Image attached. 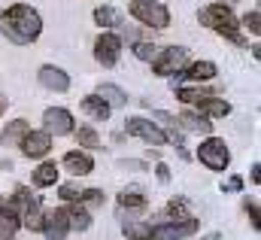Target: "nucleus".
<instances>
[{
    "mask_svg": "<svg viewBox=\"0 0 261 240\" xmlns=\"http://www.w3.org/2000/svg\"><path fill=\"white\" fill-rule=\"evenodd\" d=\"M119 204H122V207H130V210H143V207H146V198L137 195V191H125V195L119 198Z\"/></svg>",
    "mask_w": 261,
    "mask_h": 240,
    "instance_id": "nucleus-29",
    "label": "nucleus"
},
{
    "mask_svg": "<svg viewBox=\"0 0 261 240\" xmlns=\"http://www.w3.org/2000/svg\"><path fill=\"white\" fill-rule=\"evenodd\" d=\"M197 158H200V164L210 167V171H225L228 161H231V152H228L225 140L210 137V140H203V143L197 146Z\"/></svg>",
    "mask_w": 261,
    "mask_h": 240,
    "instance_id": "nucleus-4",
    "label": "nucleus"
},
{
    "mask_svg": "<svg viewBox=\"0 0 261 240\" xmlns=\"http://www.w3.org/2000/svg\"><path fill=\"white\" fill-rule=\"evenodd\" d=\"M15 201L21 204L18 222H21L28 231H40V228H43V210H40V198H37V195H31L28 188H18V191H15Z\"/></svg>",
    "mask_w": 261,
    "mask_h": 240,
    "instance_id": "nucleus-5",
    "label": "nucleus"
},
{
    "mask_svg": "<svg viewBox=\"0 0 261 240\" xmlns=\"http://www.w3.org/2000/svg\"><path fill=\"white\" fill-rule=\"evenodd\" d=\"M197 231V219L192 216H182L179 222H164V225H155L152 228V240H182L189 234Z\"/></svg>",
    "mask_w": 261,
    "mask_h": 240,
    "instance_id": "nucleus-8",
    "label": "nucleus"
},
{
    "mask_svg": "<svg viewBox=\"0 0 261 240\" xmlns=\"http://www.w3.org/2000/svg\"><path fill=\"white\" fill-rule=\"evenodd\" d=\"M0 31L6 34V40H12L15 46H28L40 37L43 31V18L37 9H31L28 3H15L0 15Z\"/></svg>",
    "mask_w": 261,
    "mask_h": 240,
    "instance_id": "nucleus-1",
    "label": "nucleus"
},
{
    "mask_svg": "<svg viewBox=\"0 0 261 240\" xmlns=\"http://www.w3.org/2000/svg\"><path fill=\"white\" fill-rule=\"evenodd\" d=\"M40 82L46 88H52V91H67L70 88V76H67L61 67H52V64L40 67Z\"/></svg>",
    "mask_w": 261,
    "mask_h": 240,
    "instance_id": "nucleus-15",
    "label": "nucleus"
},
{
    "mask_svg": "<svg viewBox=\"0 0 261 240\" xmlns=\"http://www.w3.org/2000/svg\"><path fill=\"white\" fill-rule=\"evenodd\" d=\"M31 131V125L24 119H15V122H9L6 128H3V134H0V140H3V146H18L21 140H24V134Z\"/></svg>",
    "mask_w": 261,
    "mask_h": 240,
    "instance_id": "nucleus-20",
    "label": "nucleus"
},
{
    "mask_svg": "<svg viewBox=\"0 0 261 240\" xmlns=\"http://www.w3.org/2000/svg\"><path fill=\"white\" fill-rule=\"evenodd\" d=\"M149 240H152V237H149Z\"/></svg>",
    "mask_w": 261,
    "mask_h": 240,
    "instance_id": "nucleus-39",
    "label": "nucleus"
},
{
    "mask_svg": "<svg viewBox=\"0 0 261 240\" xmlns=\"http://www.w3.org/2000/svg\"><path fill=\"white\" fill-rule=\"evenodd\" d=\"M186 61H189V49H182V46H170V49H164L161 55L152 58V70H155L158 76H170V73H176Z\"/></svg>",
    "mask_w": 261,
    "mask_h": 240,
    "instance_id": "nucleus-7",
    "label": "nucleus"
},
{
    "mask_svg": "<svg viewBox=\"0 0 261 240\" xmlns=\"http://www.w3.org/2000/svg\"><path fill=\"white\" fill-rule=\"evenodd\" d=\"M79 204L82 207H103V191L100 188H85L79 195Z\"/></svg>",
    "mask_w": 261,
    "mask_h": 240,
    "instance_id": "nucleus-28",
    "label": "nucleus"
},
{
    "mask_svg": "<svg viewBox=\"0 0 261 240\" xmlns=\"http://www.w3.org/2000/svg\"><path fill=\"white\" fill-rule=\"evenodd\" d=\"M243 188V180L240 177H231V180L225 182V191H240Z\"/></svg>",
    "mask_w": 261,
    "mask_h": 240,
    "instance_id": "nucleus-33",
    "label": "nucleus"
},
{
    "mask_svg": "<svg viewBox=\"0 0 261 240\" xmlns=\"http://www.w3.org/2000/svg\"><path fill=\"white\" fill-rule=\"evenodd\" d=\"M125 131H128L130 137H140V140H146L149 146H164V143H167L164 131H161V128H158L155 122L140 119V116H134V119L125 122Z\"/></svg>",
    "mask_w": 261,
    "mask_h": 240,
    "instance_id": "nucleus-6",
    "label": "nucleus"
},
{
    "mask_svg": "<svg viewBox=\"0 0 261 240\" xmlns=\"http://www.w3.org/2000/svg\"><path fill=\"white\" fill-rule=\"evenodd\" d=\"M182 210H186L182 201H170V213H182Z\"/></svg>",
    "mask_w": 261,
    "mask_h": 240,
    "instance_id": "nucleus-36",
    "label": "nucleus"
},
{
    "mask_svg": "<svg viewBox=\"0 0 261 240\" xmlns=\"http://www.w3.org/2000/svg\"><path fill=\"white\" fill-rule=\"evenodd\" d=\"M152 119H155V125L164 131V137H167L170 143L182 146V137H179V122L173 119L170 113H164V110H155V113H152Z\"/></svg>",
    "mask_w": 261,
    "mask_h": 240,
    "instance_id": "nucleus-17",
    "label": "nucleus"
},
{
    "mask_svg": "<svg viewBox=\"0 0 261 240\" xmlns=\"http://www.w3.org/2000/svg\"><path fill=\"white\" fill-rule=\"evenodd\" d=\"M122 55V40L116 34H100L94 43V58L100 61L103 67H116V61Z\"/></svg>",
    "mask_w": 261,
    "mask_h": 240,
    "instance_id": "nucleus-9",
    "label": "nucleus"
},
{
    "mask_svg": "<svg viewBox=\"0 0 261 240\" xmlns=\"http://www.w3.org/2000/svg\"><path fill=\"white\" fill-rule=\"evenodd\" d=\"M243 25H246L252 34H261V12H258V9L246 12V15H243Z\"/></svg>",
    "mask_w": 261,
    "mask_h": 240,
    "instance_id": "nucleus-31",
    "label": "nucleus"
},
{
    "mask_svg": "<svg viewBox=\"0 0 261 240\" xmlns=\"http://www.w3.org/2000/svg\"><path fill=\"white\" fill-rule=\"evenodd\" d=\"M122 231H125V237H130V240H149L152 237V225H146V222H125Z\"/></svg>",
    "mask_w": 261,
    "mask_h": 240,
    "instance_id": "nucleus-25",
    "label": "nucleus"
},
{
    "mask_svg": "<svg viewBox=\"0 0 261 240\" xmlns=\"http://www.w3.org/2000/svg\"><path fill=\"white\" fill-rule=\"evenodd\" d=\"M195 107H197V113L200 116H206V119H222V116H228L231 113V104L228 101H219V98H213V94H203V98H197L195 101Z\"/></svg>",
    "mask_w": 261,
    "mask_h": 240,
    "instance_id": "nucleus-13",
    "label": "nucleus"
},
{
    "mask_svg": "<svg viewBox=\"0 0 261 240\" xmlns=\"http://www.w3.org/2000/svg\"><path fill=\"white\" fill-rule=\"evenodd\" d=\"M130 15L140 25H146V28H167L170 25V12L158 0H134L130 3Z\"/></svg>",
    "mask_w": 261,
    "mask_h": 240,
    "instance_id": "nucleus-3",
    "label": "nucleus"
},
{
    "mask_svg": "<svg viewBox=\"0 0 261 240\" xmlns=\"http://www.w3.org/2000/svg\"><path fill=\"white\" fill-rule=\"evenodd\" d=\"M21 222H18V201L15 198H0V231H6V234H12L15 228H18Z\"/></svg>",
    "mask_w": 261,
    "mask_h": 240,
    "instance_id": "nucleus-16",
    "label": "nucleus"
},
{
    "mask_svg": "<svg viewBox=\"0 0 261 240\" xmlns=\"http://www.w3.org/2000/svg\"><path fill=\"white\" fill-rule=\"evenodd\" d=\"M0 240H12V237H9V234H6V231H0Z\"/></svg>",
    "mask_w": 261,
    "mask_h": 240,
    "instance_id": "nucleus-38",
    "label": "nucleus"
},
{
    "mask_svg": "<svg viewBox=\"0 0 261 240\" xmlns=\"http://www.w3.org/2000/svg\"><path fill=\"white\" fill-rule=\"evenodd\" d=\"M134 55H137L140 61H152L158 52H155V46H152V43H134Z\"/></svg>",
    "mask_w": 261,
    "mask_h": 240,
    "instance_id": "nucleus-30",
    "label": "nucleus"
},
{
    "mask_svg": "<svg viewBox=\"0 0 261 240\" xmlns=\"http://www.w3.org/2000/svg\"><path fill=\"white\" fill-rule=\"evenodd\" d=\"M182 76H186V79H197V82H200V79H213V76H216V64H213V61H197V64H192Z\"/></svg>",
    "mask_w": 261,
    "mask_h": 240,
    "instance_id": "nucleus-24",
    "label": "nucleus"
},
{
    "mask_svg": "<svg viewBox=\"0 0 261 240\" xmlns=\"http://www.w3.org/2000/svg\"><path fill=\"white\" fill-rule=\"evenodd\" d=\"M200 25H206V28H213L216 34H222V37H228L231 43H237V46H243L246 40L240 37V25H237V15L225 6V3H210V6H203L200 9Z\"/></svg>",
    "mask_w": 261,
    "mask_h": 240,
    "instance_id": "nucleus-2",
    "label": "nucleus"
},
{
    "mask_svg": "<svg viewBox=\"0 0 261 240\" xmlns=\"http://www.w3.org/2000/svg\"><path fill=\"white\" fill-rule=\"evenodd\" d=\"M64 167L73 174V177H88V174L94 171V161H91V155H88V152L73 149V152H67V155H64Z\"/></svg>",
    "mask_w": 261,
    "mask_h": 240,
    "instance_id": "nucleus-14",
    "label": "nucleus"
},
{
    "mask_svg": "<svg viewBox=\"0 0 261 240\" xmlns=\"http://www.w3.org/2000/svg\"><path fill=\"white\" fill-rule=\"evenodd\" d=\"M18 146H21V152L28 158H43L52 149V134H46V131H28Z\"/></svg>",
    "mask_w": 261,
    "mask_h": 240,
    "instance_id": "nucleus-10",
    "label": "nucleus"
},
{
    "mask_svg": "<svg viewBox=\"0 0 261 240\" xmlns=\"http://www.w3.org/2000/svg\"><path fill=\"white\" fill-rule=\"evenodd\" d=\"M76 140H79V146L100 149V137H97V131H94V128H79V131H76Z\"/></svg>",
    "mask_w": 261,
    "mask_h": 240,
    "instance_id": "nucleus-27",
    "label": "nucleus"
},
{
    "mask_svg": "<svg viewBox=\"0 0 261 240\" xmlns=\"http://www.w3.org/2000/svg\"><path fill=\"white\" fill-rule=\"evenodd\" d=\"M43 231H46V237H49V240H64L67 237L70 222H67V210H64V207L43 213Z\"/></svg>",
    "mask_w": 261,
    "mask_h": 240,
    "instance_id": "nucleus-11",
    "label": "nucleus"
},
{
    "mask_svg": "<svg viewBox=\"0 0 261 240\" xmlns=\"http://www.w3.org/2000/svg\"><path fill=\"white\" fill-rule=\"evenodd\" d=\"M97 94H100V98H103L110 107H125V104H128V94H125L119 85H110V82H103Z\"/></svg>",
    "mask_w": 261,
    "mask_h": 240,
    "instance_id": "nucleus-23",
    "label": "nucleus"
},
{
    "mask_svg": "<svg viewBox=\"0 0 261 240\" xmlns=\"http://www.w3.org/2000/svg\"><path fill=\"white\" fill-rule=\"evenodd\" d=\"M58 182V164L55 161H43L37 171H34V185L46 188V185H55Z\"/></svg>",
    "mask_w": 261,
    "mask_h": 240,
    "instance_id": "nucleus-22",
    "label": "nucleus"
},
{
    "mask_svg": "<svg viewBox=\"0 0 261 240\" xmlns=\"http://www.w3.org/2000/svg\"><path fill=\"white\" fill-rule=\"evenodd\" d=\"M6 104H9V101H6V94H0V116L6 113Z\"/></svg>",
    "mask_w": 261,
    "mask_h": 240,
    "instance_id": "nucleus-37",
    "label": "nucleus"
},
{
    "mask_svg": "<svg viewBox=\"0 0 261 240\" xmlns=\"http://www.w3.org/2000/svg\"><path fill=\"white\" fill-rule=\"evenodd\" d=\"M79 195H82V188H76L73 182L61 185V198H64V201H79Z\"/></svg>",
    "mask_w": 261,
    "mask_h": 240,
    "instance_id": "nucleus-32",
    "label": "nucleus"
},
{
    "mask_svg": "<svg viewBox=\"0 0 261 240\" xmlns=\"http://www.w3.org/2000/svg\"><path fill=\"white\" fill-rule=\"evenodd\" d=\"M67 222H70V228H76V231H88V228H91V216H88V210H85L79 201H70V207H67Z\"/></svg>",
    "mask_w": 261,
    "mask_h": 240,
    "instance_id": "nucleus-19",
    "label": "nucleus"
},
{
    "mask_svg": "<svg viewBox=\"0 0 261 240\" xmlns=\"http://www.w3.org/2000/svg\"><path fill=\"white\" fill-rule=\"evenodd\" d=\"M94 21L103 28H116V25H122V15L113 6H100V9H94Z\"/></svg>",
    "mask_w": 261,
    "mask_h": 240,
    "instance_id": "nucleus-26",
    "label": "nucleus"
},
{
    "mask_svg": "<svg viewBox=\"0 0 261 240\" xmlns=\"http://www.w3.org/2000/svg\"><path fill=\"white\" fill-rule=\"evenodd\" d=\"M110 104L100 98V94H88V98H82V113H88L91 119H97V122H107L110 119Z\"/></svg>",
    "mask_w": 261,
    "mask_h": 240,
    "instance_id": "nucleus-18",
    "label": "nucleus"
},
{
    "mask_svg": "<svg viewBox=\"0 0 261 240\" xmlns=\"http://www.w3.org/2000/svg\"><path fill=\"white\" fill-rule=\"evenodd\" d=\"M246 210H249V216H252V225L258 228L261 222H258V204H246Z\"/></svg>",
    "mask_w": 261,
    "mask_h": 240,
    "instance_id": "nucleus-35",
    "label": "nucleus"
},
{
    "mask_svg": "<svg viewBox=\"0 0 261 240\" xmlns=\"http://www.w3.org/2000/svg\"><path fill=\"white\" fill-rule=\"evenodd\" d=\"M155 174H158V180H161V182H170V171H167V164H158V167H155Z\"/></svg>",
    "mask_w": 261,
    "mask_h": 240,
    "instance_id": "nucleus-34",
    "label": "nucleus"
},
{
    "mask_svg": "<svg viewBox=\"0 0 261 240\" xmlns=\"http://www.w3.org/2000/svg\"><path fill=\"white\" fill-rule=\"evenodd\" d=\"M176 122H179L186 131H192V134H210V131H213V122L206 119V116H200V113H182Z\"/></svg>",
    "mask_w": 261,
    "mask_h": 240,
    "instance_id": "nucleus-21",
    "label": "nucleus"
},
{
    "mask_svg": "<svg viewBox=\"0 0 261 240\" xmlns=\"http://www.w3.org/2000/svg\"><path fill=\"white\" fill-rule=\"evenodd\" d=\"M43 125H46V134H55V137H64L73 131V116L61 110V107H52L43 113Z\"/></svg>",
    "mask_w": 261,
    "mask_h": 240,
    "instance_id": "nucleus-12",
    "label": "nucleus"
}]
</instances>
